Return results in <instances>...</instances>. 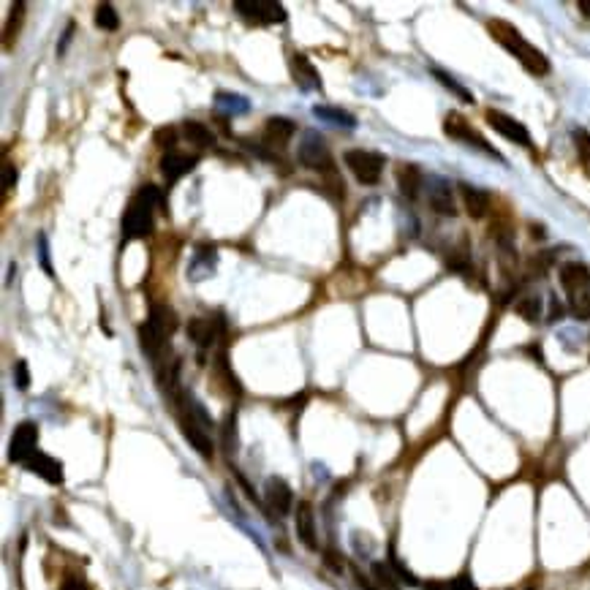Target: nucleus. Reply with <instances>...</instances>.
<instances>
[{
    "mask_svg": "<svg viewBox=\"0 0 590 590\" xmlns=\"http://www.w3.org/2000/svg\"><path fill=\"white\" fill-rule=\"evenodd\" d=\"M487 30H490V36H493L506 52H512V55L523 63V68H525L528 74H534V76L550 74V60H547V55H544L542 49H536L514 25H509V22H504V19H490V22H487Z\"/></svg>",
    "mask_w": 590,
    "mask_h": 590,
    "instance_id": "nucleus-1",
    "label": "nucleus"
},
{
    "mask_svg": "<svg viewBox=\"0 0 590 590\" xmlns=\"http://www.w3.org/2000/svg\"><path fill=\"white\" fill-rule=\"evenodd\" d=\"M164 204H167V198L161 194V188H156V186L139 188V194L128 201L126 215H123V234H126V239H145L153 231L156 207H164Z\"/></svg>",
    "mask_w": 590,
    "mask_h": 590,
    "instance_id": "nucleus-2",
    "label": "nucleus"
},
{
    "mask_svg": "<svg viewBox=\"0 0 590 590\" xmlns=\"http://www.w3.org/2000/svg\"><path fill=\"white\" fill-rule=\"evenodd\" d=\"M178 405H180V427H183L186 441L197 449L201 457H212V441H209L212 419L207 416L204 405L194 400L191 394H180Z\"/></svg>",
    "mask_w": 590,
    "mask_h": 590,
    "instance_id": "nucleus-3",
    "label": "nucleus"
},
{
    "mask_svg": "<svg viewBox=\"0 0 590 590\" xmlns=\"http://www.w3.org/2000/svg\"><path fill=\"white\" fill-rule=\"evenodd\" d=\"M443 134H446L449 139H454V142H463V145H468V148L482 150L484 156H490V158H495V161H504V156H501L460 112H449V115L443 117Z\"/></svg>",
    "mask_w": 590,
    "mask_h": 590,
    "instance_id": "nucleus-4",
    "label": "nucleus"
},
{
    "mask_svg": "<svg viewBox=\"0 0 590 590\" xmlns=\"http://www.w3.org/2000/svg\"><path fill=\"white\" fill-rule=\"evenodd\" d=\"M297 158L305 169H313V172H324L327 178H335V164H332V156H330V148L324 142V137L319 131H308L297 148Z\"/></svg>",
    "mask_w": 590,
    "mask_h": 590,
    "instance_id": "nucleus-5",
    "label": "nucleus"
},
{
    "mask_svg": "<svg viewBox=\"0 0 590 590\" xmlns=\"http://www.w3.org/2000/svg\"><path fill=\"white\" fill-rule=\"evenodd\" d=\"M343 161L351 169V175L365 186H376L384 175V167H387V158L381 153H373V150H349L343 156Z\"/></svg>",
    "mask_w": 590,
    "mask_h": 590,
    "instance_id": "nucleus-6",
    "label": "nucleus"
},
{
    "mask_svg": "<svg viewBox=\"0 0 590 590\" xmlns=\"http://www.w3.org/2000/svg\"><path fill=\"white\" fill-rule=\"evenodd\" d=\"M237 14L256 25H280L286 22V8L275 0H237Z\"/></svg>",
    "mask_w": 590,
    "mask_h": 590,
    "instance_id": "nucleus-7",
    "label": "nucleus"
},
{
    "mask_svg": "<svg viewBox=\"0 0 590 590\" xmlns=\"http://www.w3.org/2000/svg\"><path fill=\"white\" fill-rule=\"evenodd\" d=\"M484 117H487L490 128L498 131L504 139H509V142H514V145H520V148H534L531 131H528L517 117H512V115H506V112H498V109H487Z\"/></svg>",
    "mask_w": 590,
    "mask_h": 590,
    "instance_id": "nucleus-8",
    "label": "nucleus"
},
{
    "mask_svg": "<svg viewBox=\"0 0 590 590\" xmlns=\"http://www.w3.org/2000/svg\"><path fill=\"white\" fill-rule=\"evenodd\" d=\"M38 424L36 422H22L14 427L11 443H8V460L11 463H27L38 449Z\"/></svg>",
    "mask_w": 590,
    "mask_h": 590,
    "instance_id": "nucleus-9",
    "label": "nucleus"
},
{
    "mask_svg": "<svg viewBox=\"0 0 590 590\" xmlns=\"http://www.w3.org/2000/svg\"><path fill=\"white\" fill-rule=\"evenodd\" d=\"M264 498H267V506L278 514V517H286V514H291V506H294V493H291V487H289V482L286 479H280V476H272V479H267V484H264Z\"/></svg>",
    "mask_w": 590,
    "mask_h": 590,
    "instance_id": "nucleus-10",
    "label": "nucleus"
},
{
    "mask_svg": "<svg viewBox=\"0 0 590 590\" xmlns=\"http://www.w3.org/2000/svg\"><path fill=\"white\" fill-rule=\"evenodd\" d=\"M289 68H291V76H294V82H297L300 90H305V93L321 90V74H319L316 66L308 60V55L294 52V55L289 57Z\"/></svg>",
    "mask_w": 590,
    "mask_h": 590,
    "instance_id": "nucleus-11",
    "label": "nucleus"
},
{
    "mask_svg": "<svg viewBox=\"0 0 590 590\" xmlns=\"http://www.w3.org/2000/svg\"><path fill=\"white\" fill-rule=\"evenodd\" d=\"M427 201L432 207V212L443 215V218H454L457 215V204H454V194L452 186L441 178H432L427 183Z\"/></svg>",
    "mask_w": 590,
    "mask_h": 590,
    "instance_id": "nucleus-12",
    "label": "nucleus"
},
{
    "mask_svg": "<svg viewBox=\"0 0 590 590\" xmlns=\"http://www.w3.org/2000/svg\"><path fill=\"white\" fill-rule=\"evenodd\" d=\"M25 468H27L30 473L41 476V479L49 482V484H63V463L55 460L52 454L36 452V454L25 463Z\"/></svg>",
    "mask_w": 590,
    "mask_h": 590,
    "instance_id": "nucleus-13",
    "label": "nucleus"
},
{
    "mask_svg": "<svg viewBox=\"0 0 590 590\" xmlns=\"http://www.w3.org/2000/svg\"><path fill=\"white\" fill-rule=\"evenodd\" d=\"M561 286L569 297H575L577 291L590 286V270L583 261H566L561 267Z\"/></svg>",
    "mask_w": 590,
    "mask_h": 590,
    "instance_id": "nucleus-14",
    "label": "nucleus"
},
{
    "mask_svg": "<svg viewBox=\"0 0 590 590\" xmlns=\"http://www.w3.org/2000/svg\"><path fill=\"white\" fill-rule=\"evenodd\" d=\"M294 131H297V126H294L289 117H270L267 126H264V142H267L270 148L283 150V148L291 142Z\"/></svg>",
    "mask_w": 590,
    "mask_h": 590,
    "instance_id": "nucleus-15",
    "label": "nucleus"
},
{
    "mask_svg": "<svg viewBox=\"0 0 590 590\" xmlns=\"http://www.w3.org/2000/svg\"><path fill=\"white\" fill-rule=\"evenodd\" d=\"M297 536L308 550H319V539H316V514L313 506L308 501H302L297 506Z\"/></svg>",
    "mask_w": 590,
    "mask_h": 590,
    "instance_id": "nucleus-16",
    "label": "nucleus"
},
{
    "mask_svg": "<svg viewBox=\"0 0 590 590\" xmlns=\"http://www.w3.org/2000/svg\"><path fill=\"white\" fill-rule=\"evenodd\" d=\"M397 188H400V194L405 198H413L422 194V188H424V175H422V169L416 167V164H400L397 167Z\"/></svg>",
    "mask_w": 590,
    "mask_h": 590,
    "instance_id": "nucleus-17",
    "label": "nucleus"
},
{
    "mask_svg": "<svg viewBox=\"0 0 590 590\" xmlns=\"http://www.w3.org/2000/svg\"><path fill=\"white\" fill-rule=\"evenodd\" d=\"M460 197H463V207L471 218H484L490 212V194L484 188H476V186H468V183H460Z\"/></svg>",
    "mask_w": 590,
    "mask_h": 590,
    "instance_id": "nucleus-18",
    "label": "nucleus"
},
{
    "mask_svg": "<svg viewBox=\"0 0 590 590\" xmlns=\"http://www.w3.org/2000/svg\"><path fill=\"white\" fill-rule=\"evenodd\" d=\"M197 167V156H183V153H167L161 158V172L169 183H178L180 178H186L188 172H194Z\"/></svg>",
    "mask_w": 590,
    "mask_h": 590,
    "instance_id": "nucleus-19",
    "label": "nucleus"
},
{
    "mask_svg": "<svg viewBox=\"0 0 590 590\" xmlns=\"http://www.w3.org/2000/svg\"><path fill=\"white\" fill-rule=\"evenodd\" d=\"M188 338L197 343L198 349H209L218 338V324L212 319H201V316H194L186 327Z\"/></svg>",
    "mask_w": 590,
    "mask_h": 590,
    "instance_id": "nucleus-20",
    "label": "nucleus"
},
{
    "mask_svg": "<svg viewBox=\"0 0 590 590\" xmlns=\"http://www.w3.org/2000/svg\"><path fill=\"white\" fill-rule=\"evenodd\" d=\"M167 341H169V338H167V335H164V332H161V330H158L153 321H150V319H148V321L139 327V346H142V351H145V354H150V357H158V354H161V349L167 346Z\"/></svg>",
    "mask_w": 590,
    "mask_h": 590,
    "instance_id": "nucleus-21",
    "label": "nucleus"
},
{
    "mask_svg": "<svg viewBox=\"0 0 590 590\" xmlns=\"http://www.w3.org/2000/svg\"><path fill=\"white\" fill-rule=\"evenodd\" d=\"M148 319H150L167 338H172L175 330H178V316H175V310H172L169 305H153Z\"/></svg>",
    "mask_w": 590,
    "mask_h": 590,
    "instance_id": "nucleus-22",
    "label": "nucleus"
},
{
    "mask_svg": "<svg viewBox=\"0 0 590 590\" xmlns=\"http://www.w3.org/2000/svg\"><path fill=\"white\" fill-rule=\"evenodd\" d=\"M183 137L191 145H197V148H212L215 145V134L204 123H198V120H186L183 123Z\"/></svg>",
    "mask_w": 590,
    "mask_h": 590,
    "instance_id": "nucleus-23",
    "label": "nucleus"
},
{
    "mask_svg": "<svg viewBox=\"0 0 590 590\" xmlns=\"http://www.w3.org/2000/svg\"><path fill=\"white\" fill-rule=\"evenodd\" d=\"M313 115L319 120H327V123H335V126H346V128H354L357 126V117L346 109H338V107H313Z\"/></svg>",
    "mask_w": 590,
    "mask_h": 590,
    "instance_id": "nucleus-24",
    "label": "nucleus"
},
{
    "mask_svg": "<svg viewBox=\"0 0 590 590\" xmlns=\"http://www.w3.org/2000/svg\"><path fill=\"white\" fill-rule=\"evenodd\" d=\"M514 310H517L528 324H536V321L542 319V297H539V294H525V297L517 300Z\"/></svg>",
    "mask_w": 590,
    "mask_h": 590,
    "instance_id": "nucleus-25",
    "label": "nucleus"
},
{
    "mask_svg": "<svg viewBox=\"0 0 590 590\" xmlns=\"http://www.w3.org/2000/svg\"><path fill=\"white\" fill-rule=\"evenodd\" d=\"M373 583L379 585V590H400L397 575L392 572V566L384 564V561H376V564H373Z\"/></svg>",
    "mask_w": 590,
    "mask_h": 590,
    "instance_id": "nucleus-26",
    "label": "nucleus"
},
{
    "mask_svg": "<svg viewBox=\"0 0 590 590\" xmlns=\"http://www.w3.org/2000/svg\"><path fill=\"white\" fill-rule=\"evenodd\" d=\"M432 76H435V79H438V82H441L446 90H452L457 98H463L465 104H473V96H471V90H465V87H463V85H460V82H457L452 74H446V71H441V68H432Z\"/></svg>",
    "mask_w": 590,
    "mask_h": 590,
    "instance_id": "nucleus-27",
    "label": "nucleus"
},
{
    "mask_svg": "<svg viewBox=\"0 0 590 590\" xmlns=\"http://www.w3.org/2000/svg\"><path fill=\"white\" fill-rule=\"evenodd\" d=\"M215 104H218V109H226V112H231V115H242V112L250 109L248 98L234 96V93H218V96H215Z\"/></svg>",
    "mask_w": 590,
    "mask_h": 590,
    "instance_id": "nucleus-28",
    "label": "nucleus"
},
{
    "mask_svg": "<svg viewBox=\"0 0 590 590\" xmlns=\"http://www.w3.org/2000/svg\"><path fill=\"white\" fill-rule=\"evenodd\" d=\"M96 25H98L101 30H117V27H120V16H117V11H115L109 3H101V5L96 8Z\"/></svg>",
    "mask_w": 590,
    "mask_h": 590,
    "instance_id": "nucleus-29",
    "label": "nucleus"
},
{
    "mask_svg": "<svg viewBox=\"0 0 590 590\" xmlns=\"http://www.w3.org/2000/svg\"><path fill=\"white\" fill-rule=\"evenodd\" d=\"M569 305H572V313H575L580 321H588L590 319V286H585L583 291H577L575 297H569Z\"/></svg>",
    "mask_w": 590,
    "mask_h": 590,
    "instance_id": "nucleus-30",
    "label": "nucleus"
},
{
    "mask_svg": "<svg viewBox=\"0 0 590 590\" xmlns=\"http://www.w3.org/2000/svg\"><path fill=\"white\" fill-rule=\"evenodd\" d=\"M14 16L8 19V25H5V46L11 44V38H16V30H19V25H22V19H25V3H14V11H11Z\"/></svg>",
    "mask_w": 590,
    "mask_h": 590,
    "instance_id": "nucleus-31",
    "label": "nucleus"
},
{
    "mask_svg": "<svg viewBox=\"0 0 590 590\" xmlns=\"http://www.w3.org/2000/svg\"><path fill=\"white\" fill-rule=\"evenodd\" d=\"M390 566H392V572L397 575V580H400V583H405V585H411V588H413V585H419L416 575H413V572H411V569H408V566H405V564H402V561H400L394 553L390 555Z\"/></svg>",
    "mask_w": 590,
    "mask_h": 590,
    "instance_id": "nucleus-32",
    "label": "nucleus"
},
{
    "mask_svg": "<svg viewBox=\"0 0 590 590\" xmlns=\"http://www.w3.org/2000/svg\"><path fill=\"white\" fill-rule=\"evenodd\" d=\"M575 145H577V153H580V158H583V164L588 167L590 172V134L585 128H575Z\"/></svg>",
    "mask_w": 590,
    "mask_h": 590,
    "instance_id": "nucleus-33",
    "label": "nucleus"
},
{
    "mask_svg": "<svg viewBox=\"0 0 590 590\" xmlns=\"http://www.w3.org/2000/svg\"><path fill=\"white\" fill-rule=\"evenodd\" d=\"M175 142H178V131H175L172 126H167V128H158V131H156V145H158V148H164V150H169V153H172Z\"/></svg>",
    "mask_w": 590,
    "mask_h": 590,
    "instance_id": "nucleus-34",
    "label": "nucleus"
},
{
    "mask_svg": "<svg viewBox=\"0 0 590 590\" xmlns=\"http://www.w3.org/2000/svg\"><path fill=\"white\" fill-rule=\"evenodd\" d=\"M14 384H16V390H27L30 387V373H27V362L25 360H19L16 365H14Z\"/></svg>",
    "mask_w": 590,
    "mask_h": 590,
    "instance_id": "nucleus-35",
    "label": "nucleus"
},
{
    "mask_svg": "<svg viewBox=\"0 0 590 590\" xmlns=\"http://www.w3.org/2000/svg\"><path fill=\"white\" fill-rule=\"evenodd\" d=\"M449 590H479V588H476V583H473L468 575H460V577H454V580L449 583Z\"/></svg>",
    "mask_w": 590,
    "mask_h": 590,
    "instance_id": "nucleus-36",
    "label": "nucleus"
},
{
    "mask_svg": "<svg viewBox=\"0 0 590 590\" xmlns=\"http://www.w3.org/2000/svg\"><path fill=\"white\" fill-rule=\"evenodd\" d=\"M14 183H16V169H14V164H5V167H3V188L11 191Z\"/></svg>",
    "mask_w": 590,
    "mask_h": 590,
    "instance_id": "nucleus-37",
    "label": "nucleus"
},
{
    "mask_svg": "<svg viewBox=\"0 0 590 590\" xmlns=\"http://www.w3.org/2000/svg\"><path fill=\"white\" fill-rule=\"evenodd\" d=\"M38 245H41V264H44L46 275L52 278V267H49V248H46V237H44V234L38 237Z\"/></svg>",
    "mask_w": 590,
    "mask_h": 590,
    "instance_id": "nucleus-38",
    "label": "nucleus"
},
{
    "mask_svg": "<svg viewBox=\"0 0 590 590\" xmlns=\"http://www.w3.org/2000/svg\"><path fill=\"white\" fill-rule=\"evenodd\" d=\"M60 590H90V588H87L85 583H79V580H66Z\"/></svg>",
    "mask_w": 590,
    "mask_h": 590,
    "instance_id": "nucleus-39",
    "label": "nucleus"
},
{
    "mask_svg": "<svg viewBox=\"0 0 590 590\" xmlns=\"http://www.w3.org/2000/svg\"><path fill=\"white\" fill-rule=\"evenodd\" d=\"M577 5H580V11H583V16H588V19H590V0H580Z\"/></svg>",
    "mask_w": 590,
    "mask_h": 590,
    "instance_id": "nucleus-40",
    "label": "nucleus"
},
{
    "mask_svg": "<svg viewBox=\"0 0 590 590\" xmlns=\"http://www.w3.org/2000/svg\"><path fill=\"white\" fill-rule=\"evenodd\" d=\"M424 590H449V585H443V583H427Z\"/></svg>",
    "mask_w": 590,
    "mask_h": 590,
    "instance_id": "nucleus-41",
    "label": "nucleus"
}]
</instances>
